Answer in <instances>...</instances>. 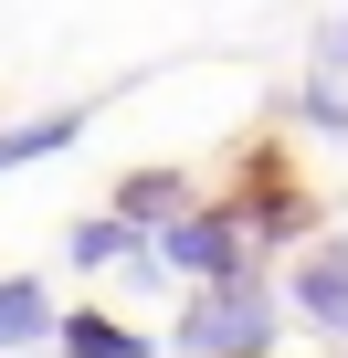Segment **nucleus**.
Listing matches in <instances>:
<instances>
[{
    "mask_svg": "<svg viewBox=\"0 0 348 358\" xmlns=\"http://www.w3.org/2000/svg\"><path fill=\"white\" fill-rule=\"evenodd\" d=\"M106 211H116L127 232H169L180 211H201V190H190V169H127Z\"/></svg>",
    "mask_w": 348,
    "mask_h": 358,
    "instance_id": "39448f33",
    "label": "nucleus"
},
{
    "mask_svg": "<svg viewBox=\"0 0 348 358\" xmlns=\"http://www.w3.org/2000/svg\"><path fill=\"white\" fill-rule=\"evenodd\" d=\"M53 348H64V358H148V337H137L127 316H106V306H64V316H53Z\"/></svg>",
    "mask_w": 348,
    "mask_h": 358,
    "instance_id": "423d86ee",
    "label": "nucleus"
},
{
    "mask_svg": "<svg viewBox=\"0 0 348 358\" xmlns=\"http://www.w3.org/2000/svg\"><path fill=\"white\" fill-rule=\"evenodd\" d=\"M222 211L243 222V243H306L316 232V201H306V179L285 169V148H243V179H232Z\"/></svg>",
    "mask_w": 348,
    "mask_h": 358,
    "instance_id": "f03ea898",
    "label": "nucleus"
},
{
    "mask_svg": "<svg viewBox=\"0 0 348 358\" xmlns=\"http://www.w3.org/2000/svg\"><path fill=\"white\" fill-rule=\"evenodd\" d=\"M148 243H158V274H180V285H243V274H253V243H243V222H232L222 201L180 211L169 232H148Z\"/></svg>",
    "mask_w": 348,
    "mask_h": 358,
    "instance_id": "7ed1b4c3",
    "label": "nucleus"
},
{
    "mask_svg": "<svg viewBox=\"0 0 348 358\" xmlns=\"http://www.w3.org/2000/svg\"><path fill=\"white\" fill-rule=\"evenodd\" d=\"M53 295H43V274H0V358H11V348H43L53 337Z\"/></svg>",
    "mask_w": 348,
    "mask_h": 358,
    "instance_id": "6e6552de",
    "label": "nucleus"
},
{
    "mask_svg": "<svg viewBox=\"0 0 348 358\" xmlns=\"http://www.w3.org/2000/svg\"><path fill=\"white\" fill-rule=\"evenodd\" d=\"M274 337H285V295H274L264 274H243V285H190L180 327H169L180 358H274Z\"/></svg>",
    "mask_w": 348,
    "mask_h": 358,
    "instance_id": "f257e3e1",
    "label": "nucleus"
},
{
    "mask_svg": "<svg viewBox=\"0 0 348 358\" xmlns=\"http://www.w3.org/2000/svg\"><path fill=\"white\" fill-rule=\"evenodd\" d=\"M85 127H95V106H53V116H32V127H0V179L32 169V158H64Z\"/></svg>",
    "mask_w": 348,
    "mask_h": 358,
    "instance_id": "0eeeda50",
    "label": "nucleus"
},
{
    "mask_svg": "<svg viewBox=\"0 0 348 358\" xmlns=\"http://www.w3.org/2000/svg\"><path fill=\"white\" fill-rule=\"evenodd\" d=\"M316 74H348V22H327V32H316Z\"/></svg>",
    "mask_w": 348,
    "mask_h": 358,
    "instance_id": "9b49d317",
    "label": "nucleus"
},
{
    "mask_svg": "<svg viewBox=\"0 0 348 358\" xmlns=\"http://www.w3.org/2000/svg\"><path fill=\"white\" fill-rule=\"evenodd\" d=\"M295 127H316V137L348 148V95H337V74H306V85H295Z\"/></svg>",
    "mask_w": 348,
    "mask_h": 358,
    "instance_id": "9d476101",
    "label": "nucleus"
},
{
    "mask_svg": "<svg viewBox=\"0 0 348 358\" xmlns=\"http://www.w3.org/2000/svg\"><path fill=\"white\" fill-rule=\"evenodd\" d=\"M137 243H148V232H127L116 211H95V222H74V232H64V253H74V274H106V264H127Z\"/></svg>",
    "mask_w": 348,
    "mask_h": 358,
    "instance_id": "1a4fd4ad",
    "label": "nucleus"
},
{
    "mask_svg": "<svg viewBox=\"0 0 348 358\" xmlns=\"http://www.w3.org/2000/svg\"><path fill=\"white\" fill-rule=\"evenodd\" d=\"M285 306H295L316 337H337V348H348V232H327V243H306V253H295Z\"/></svg>",
    "mask_w": 348,
    "mask_h": 358,
    "instance_id": "20e7f679",
    "label": "nucleus"
}]
</instances>
